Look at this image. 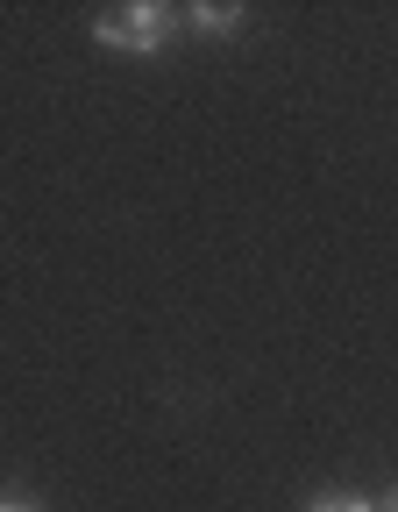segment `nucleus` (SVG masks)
Masks as SVG:
<instances>
[{
	"label": "nucleus",
	"instance_id": "20e7f679",
	"mask_svg": "<svg viewBox=\"0 0 398 512\" xmlns=\"http://www.w3.org/2000/svg\"><path fill=\"white\" fill-rule=\"evenodd\" d=\"M0 512H43L36 498H15V491H0Z\"/></svg>",
	"mask_w": 398,
	"mask_h": 512
},
{
	"label": "nucleus",
	"instance_id": "f03ea898",
	"mask_svg": "<svg viewBox=\"0 0 398 512\" xmlns=\"http://www.w3.org/2000/svg\"><path fill=\"white\" fill-rule=\"evenodd\" d=\"M185 29H192V36H242V29H249V8H228V0H192V8H185Z\"/></svg>",
	"mask_w": 398,
	"mask_h": 512
},
{
	"label": "nucleus",
	"instance_id": "f257e3e1",
	"mask_svg": "<svg viewBox=\"0 0 398 512\" xmlns=\"http://www.w3.org/2000/svg\"><path fill=\"white\" fill-rule=\"evenodd\" d=\"M185 36V8L171 0H128V8H100L93 15V43L121 50V57H157Z\"/></svg>",
	"mask_w": 398,
	"mask_h": 512
},
{
	"label": "nucleus",
	"instance_id": "7ed1b4c3",
	"mask_svg": "<svg viewBox=\"0 0 398 512\" xmlns=\"http://www.w3.org/2000/svg\"><path fill=\"white\" fill-rule=\"evenodd\" d=\"M306 512H377V498H363V491H320Z\"/></svg>",
	"mask_w": 398,
	"mask_h": 512
},
{
	"label": "nucleus",
	"instance_id": "39448f33",
	"mask_svg": "<svg viewBox=\"0 0 398 512\" xmlns=\"http://www.w3.org/2000/svg\"><path fill=\"white\" fill-rule=\"evenodd\" d=\"M377 512H398V484H391V491H384V498H377Z\"/></svg>",
	"mask_w": 398,
	"mask_h": 512
}]
</instances>
